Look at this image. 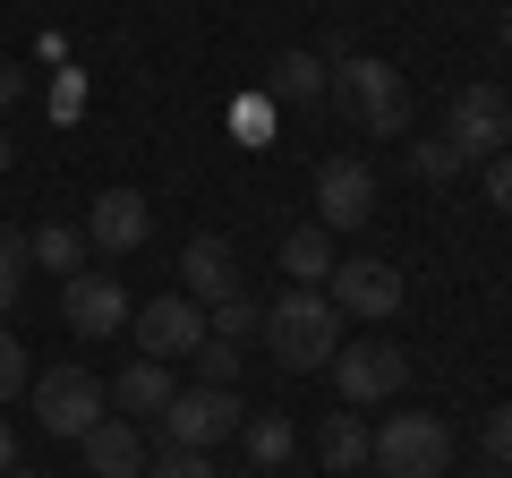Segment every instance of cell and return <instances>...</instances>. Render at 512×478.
Wrapping results in <instances>:
<instances>
[{"instance_id":"1","label":"cell","mask_w":512,"mask_h":478,"mask_svg":"<svg viewBox=\"0 0 512 478\" xmlns=\"http://www.w3.org/2000/svg\"><path fill=\"white\" fill-rule=\"evenodd\" d=\"M342 325H350V316L333 308L325 291H291V282H282V299L265 308V333H256V342H274L282 376H308V368H333V350L350 342Z\"/></svg>"},{"instance_id":"2","label":"cell","mask_w":512,"mask_h":478,"mask_svg":"<svg viewBox=\"0 0 512 478\" xmlns=\"http://www.w3.org/2000/svg\"><path fill=\"white\" fill-rule=\"evenodd\" d=\"M325 94L359 120V137H410V86H402V69L393 60H367V52H350V60H333V77H325Z\"/></svg>"},{"instance_id":"3","label":"cell","mask_w":512,"mask_h":478,"mask_svg":"<svg viewBox=\"0 0 512 478\" xmlns=\"http://www.w3.org/2000/svg\"><path fill=\"white\" fill-rule=\"evenodd\" d=\"M367 470L376 478H444L453 470V427L436 410H393L367 444Z\"/></svg>"},{"instance_id":"4","label":"cell","mask_w":512,"mask_h":478,"mask_svg":"<svg viewBox=\"0 0 512 478\" xmlns=\"http://www.w3.org/2000/svg\"><path fill=\"white\" fill-rule=\"evenodd\" d=\"M26 402H35L43 436H69V444L86 436L94 419H111V385H103V376H86L77 359H69V368H43L35 385H26Z\"/></svg>"},{"instance_id":"5","label":"cell","mask_w":512,"mask_h":478,"mask_svg":"<svg viewBox=\"0 0 512 478\" xmlns=\"http://www.w3.org/2000/svg\"><path fill=\"white\" fill-rule=\"evenodd\" d=\"M239 419H248V402H239L231 385H197V393H171V410L154 427H163V444H180V453H214V444L239 436Z\"/></svg>"},{"instance_id":"6","label":"cell","mask_w":512,"mask_h":478,"mask_svg":"<svg viewBox=\"0 0 512 478\" xmlns=\"http://www.w3.org/2000/svg\"><path fill=\"white\" fill-rule=\"evenodd\" d=\"M512 137V94L504 86H461L453 111H444V146L461 154V163H495Z\"/></svg>"},{"instance_id":"7","label":"cell","mask_w":512,"mask_h":478,"mask_svg":"<svg viewBox=\"0 0 512 478\" xmlns=\"http://www.w3.org/2000/svg\"><path fill=\"white\" fill-rule=\"evenodd\" d=\"M333 385H342V410H376L410 385L402 342H342L333 350Z\"/></svg>"},{"instance_id":"8","label":"cell","mask_w":512,"mask_h":478,"mask_svg":"<svg viewBox=\"0 0 512 478\" xmlns=\"http://www.w3.org/2000/svg\"><path fill=\"white\" fill-rule=\"evenodd\" d=\"M325 299L342 316H359V325H384V316H402V265H384V257H333Z\"/></svg>"},{"instance_id":"9","label":"cell","mask_w":512,"mask_h":478,"mask_svg":"<svg viewBox=\"0 0 512 478\" xmlns=\"http://www.w3.org/2000/svg\"><path fill=\"white\" fill-rule=\"evenodd\" d=\"M128 333H137V359H188V350L205 342V308L197 299H180V291H163V299H146V308H128Z\"/></svg>"},{"instance_id":"10","label":"cell","mask_w":512,"mask_h":478,"mask_svg":"<svg viewBox=\"0 0 512 478\" xmlns=\"http://www.w3.org/2000/svg\"><path fill=\"white\" fill-rule=\"evenodd\" d=\"M60 316H69L77 342H111V333L128 325V291H120V274H69V282H60Z\"/></svg>"},{"instance_id":"11","label":"cell","mask_w":512,"mask_h":478,"mask_svg":"<svg viewBox=\"0 0 512 478\" xmlns=\"http://www.w3.org/2000/svg\"><path fill=\"white\" fill-rule=\"evenodd\" d=\"M367 214H376V171H367L359 154H333V163L316 171V222H325V231H359Z\"/></svg>"},{"instance_id":"12","label":"cell","mask_w":512,"mask_h":478,"mask_svg":"<svg viewBox=\"0 0 512 478\" xmlns=\"http://www.w3.org/2000/svg\"><path fill=\"white\" fill-rule=\"evenodd\" d=\"M146 231H154V205L137 197V188H103V197L86 205V248H103V257L146 248Z\"/></svg>"},{"instance_id":"13","label":"cell","mask_w":512,"mask_h":478,"mask_svg":"<svg viewBox=\"0 0 512 478\" xmlns=\"http://www.w3.org/2000/svg\"><path fill=\"white\" fill-rule=\"evenodd\" d=\"M239 291V248L214 231H197L180 248V299H197V308H222V299Z\"/></svg>"},{"instance_id":"14","label":"cell","mask_w":512,"mask_h":478,"mask_svg":"<svg viewBox=\"0 0 512 478\" xmlns=\"http://www.w3.org/2000/svg\"><path fill=\"white\" fill-rule=\"evenodd\" d=\"M77 444H86V470H94V478H146V427L120 419V410L94 419Z\"/></svg>"},{"instance_id":"15","label":"cell","mask_w":512,"mask_h":478,"mask_svg":"<svg viewBox=\"0 0 512 478\" xmlns=\"http://www.w3.org/2000/svg\"><path fill=\"white\" fill-rule=\"evenodd\" d=\"M171 393H180V385H171V368H163V359H128V368L111 376V402H120V419H137V427H154V419H163V410H171Z\"/></svg>"},{"instance_id":"16","label":"cell","mask_w":512,"mask_h":478,"mask_svg":"<svg viewBox=\"0 0 512 478\" xmlns=\"http://www.w3.org/2000/svg\"><path fill=\"white\" fill-rule=\"evenodd\" d=\"M325 274H333V231L325 222L282 231V282H291V291H325Z\"/></svg>"},{"instance_id":"17","label":"cell","mask_w":512,"mask_h":478,"mask_svg":"<svg viewBox=\"0 0 512 478\" xmlns=\"http://www.w3.org/2000/svg\"><path fill=\"white\" fill-rule=\"evenodd\" d=\"M367 444H376V427H367L359 410H333V419L316 427V461H325L333 478H359L367 470Z\"/></svg>"},{"instance_id":"18","label":"cell","mask_w":512,"mask_h":478,"mask_svg":"<svg viewBox=\"0 0 512 478\" xmlns=\"http://www.w3.org/2000/svg\"><path fill=\"white\" fill-rule=\"evenodd\" d=\"M325 52H282L265 69V103H325Z\"/></svg>"},{"instance_id":"19","label":"cell","mask_w":512,"mask_h":478,"mask_svg":"<svg viewBox=\"0 0 512 478\" xmlns=\"http://www.w3.org/2000/svg\"><path fill=\"white\" fill-rule=\"evenodd\" d=\"M239 444H248L256 470H282V461L299 453V436H291V419H282V410H248V419H239Z\"/></svg>"},{"instance_id":"20","label":"cell","mask_w":512,"mask_h":478,"mask_svg":"<svg viewBox=\"0 0 512 478\" xmlns=\"http://www.w3.org/2000/svg\"><path fill=\"white\" fill-rule=\"evenodd\" d=\"M26 257L52 265V274L69 282V274H86V231H77V222H43V231L26 239Z\"/></svg>"},{"instance_id":"21","label":"cell","mask_w":512,"mask_h":478,"mask_svg":"<svg viewBox=\"0 0 512 478\" xmlns=\"http://www.w3.org/2000/svg\"><path fill=\"white\" fill-rule=\"evenodd\" d=\"M205 333H214V342H256V333H265V308H256L248 291H231L214 316H205Z\"/></svg>"},{"instance_id":"22","label":"cell","mask_w":512,"mask_h":478,"mask_svg":"<svg viewBox=\"0 0 512 478\" xmlns=\"http://www.w3.org/2000/svg\"><path fill=\"white\" fill-rule=\"evenodd\" d=\"M146 478H222L214 453H180V444H163V453H146Z\"/></svg>"},{"instance_id":"23","label":"cell","mask_w":512,"mask_h":478,"mask_svg":"<svg viewBox=\"0 0 512 478\" xmlns=\"http://www.w3.org/2000/svg\"><path fill=\"white\" fill-rule=\"evenodd\" d=\"M188 359H197V385H239V342H214V333H205Z\"/></svg>"},{"instance_id":"24","label":"cell","mask_w":512,"mask_h":478,"mask_svg":"<svg viewBox=\"0 0 512 478\" xmlns=\"http://www.w3.org/2000/svg\"><path fill=\"white\" fill-rule=\"evenodd\" d=\"M35 385V359H26V342L9 325H0V402H18V393Z\"/></svg>"},{"instance_id":"25","label":"cell","mask_w":512,"mask_h":478,"mask_svg":"<svg viewBox=\"0 0 512 478\" xmlns=\"http://www.w3.org/2000/svg\"><path fill=\"white\" fill-rule=\"evenodd\" d=\"M26 265H35V257H26V239H18V231H0V325H9V308H18Z\"/></svg>"},{"instance_id":"26","label":"cell","mask_w":512,"mask_h":478,"mask_svg":"<svg viewBox=\"0 0 512 478\" xmlns=\"http://www.w3.org/2000/svg\"><path fill=\"white\" fill-rule=\"evenodd\" d=\"M410 171H419V180H453V171H461V154L444 146V129L436 137H410Z\"/></svg>"},{"instance_id":"27","label":"cell","mask_w":512,"mask_h":478,"mask_svg":"<svg viewBox=\"0 0 512 478\" xmlns=\"http://www.w3.org/2000/svg\"><path fill=\"white\" fill-rule=\"evenodd\" d=\"M478 444H487V461H495V470H512V402H495V410H487Z\"/></svg>"},{"instance_id":"28","label":"cell","mask_w":512,"mask_h":478,"mask_svg":"<svg viewBox=\"0 0 512 478\" xmlns=\"http://www.w3.org/2000/svg\"><path fill=\"white\" fill-rule=\"evenodd\" d=\"M265 137H274V103L248 94V103H239V146H265Z\"/></svg>"},{"instance_id":"29","label":"cell","mask_w":512,"mask_h":478,"mask_svg":"<svg viewBox=\"0 0 512 478\" xmlns=\"http://www.w3.org/2000/svg\"><path fill=\"white\" fill-rule=\"evenodd\" d=\"M487 205H495V214H512V146L487 163Z\"/></svg>"},{"instance_id":"30","label":"cell","mask_w":512,"mask_h":478,"mask_svg":"<svg viewBox=\"0 0 512 478\" xmlns=\"http://www.w3.org/2000/svg\"><path fill=\"white\" fill-rule=\"evenodd\" d=\"M18 94H26V69H18V60H0V111L18 103Z\"/></svg>"},{"instance_id":"31","label":"cell","mask_w":512,"mask_h":478,"mask_svg":"<svg viewBox=\"0 0 512 478\" xmlns=\"http://www.w3.org/2000/svg\"><path fill=\"white\" fill-rule=\"evenodd\" d=\"M9 470H18V427L0 419V478H9Z\"/></svg>"},{"instance_id":"32","label":"cell","mask_w":512,"mask_h":478,"mask_svg":"<svg viewBox=\"0 0 512 478\" xmlns=\"http://www.w3.org/2000/svg\"><path fill=\"white\" fill-rule=\"evenodd\" d=\"M0 171H9V129H0Z\"/></svg>"},{"instance_id":"33","label":"cell","mask_w":512,"mask_h":478,"mask_svg":"<svg viewBox=\"0 0 512 478\" xmlns=\"http://www.w3.org/2000/svg\"><path fill=\"white\" fill-rule=\"evenodd\" d=\"M504 43H512V9H504Z\"/></svg>"},{"instance_id":"34","label":"cell","mask_w":512,"mask_h":478,"mask_svg":"<svg viewBox=\"0 0 512 478\" xmlns=\"http://www.w3.org/2000/svg\"><path fill=\"white\" fill-rule=\"evenodd\" d=\"M9 478H43V470H9Z\"/></svg>"},{"instance_id":"35","label":"cell","mask_w":512,"mask_h":478,"mask_svg":"<svg viewBox=\"0 0 512 478\" xmlns=\"http://www.w3.org/2000/svg\"><path fill=\"white\" fill-rule=\"evenodd\" d=\"M367 478H376V470H367Z\"/></svg>"},{"instance_id":"36","label":"cell","mask_w":512,"mask_h":478,"mask_svg":"<svg viewBox=\"0 0 512 478\" xmlns=\"http://www.w3.org/2000/svg\"><path fill=\"white\" fill-rule=\"evenodd\" d=\"M444 478H453V470H444Z\"/></svg>"},{"instance_id":"37","label":"cell","mask_w":512,"mask_h":478,"mask_svg":"<svg viewBox=\"0 0 512 478\" xmlns=\"http://www.w3.org/2000/svg\"><path fill=\"white\" fill-rule=\"evenodd\" d=\"M504 94H512V86H504Z\"/></svg>"},{"instance_id":"38","label":"cell","mask_w":512,"mask_h":478,"mask_svg":"<svg viewBox=\"0 0 512 478\" xmlns=\"http://www.w3.org/2000/svg\"><path fill=\"white\" fill-rule=\"evenodd\" d=\"M504 478H512V470H504Z\"/></svg>"}]
</instances>
